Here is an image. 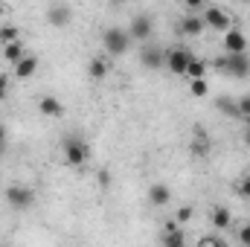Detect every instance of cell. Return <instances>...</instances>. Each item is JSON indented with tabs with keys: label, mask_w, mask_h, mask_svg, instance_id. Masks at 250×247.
Here are the masks:
<instances>
[{
	"label": "cell",
	"mask_w": 250,
	"mask_h": 247,
	"mask_svg": "<svg viewBox=\"0 0 250 247\" xmlns=\"http://www.w3.org/2000/svg\"><path fill=\"white\" fill-rule=\"evenodd\" d=\"M62 154L70 169H82L87 163V157H90V148H87V143L79 134H67L62 140Z\"/></svg>",
	"instance_id": "6da1fadb"
},
{
	"label": "cell",
	"mask_w": 250,
	"mask_h": 247,
	"mask_svg": "<svg viewBox=\"0 0 250 247\" xmlns=\"http://www.w3.org/2000/svg\"><path fill=\"white\" fill-rule=\"evenodd\" d=\"M102 47H105V53H108L111 59L125 56V53L131 50V35H128V29H125V26H108V29L102 32Z\"/></svg>",
	"instance_id": "7a4b0ae2"
},
{
	"label": "cell",
	"mask_w": 250,
	"mask_h": 247,
	"mask_svg": "<svg viewBox=\"0 0 250 247\" xmlns=\"http://www.w3.org/2000/svg\"><path fill=\"white\" fill-rule=\"evenodd\" d=\"M212 67L218 70V73H224V76H233V79H248L250 76V56H218Z\"/></svg>",
	"instance_id": "3957f363"
},
{
	"label": "cell",
	"mask_w": 250,
	"mask_h": 247,
	"mask_svg": "<svg viewBox=\"0 0 250 247\" xmlns=\"http://www.w3.org/2000/svg\"><path fill=\"white\" fill-rule=\"evenodd\" d=\"M3 198H6V204H9L15 212H26V209L35 204V192L23 184H9L3 189Z\"/></svg>",
	"instance_id": "277c9868"
},
{
	"label": "cell",
	"mask_w": 250,
	"mask_h": 247,
	"mask_svg": "<svg viewBox=\"0 0 250 247\" xmlns=\"http://www.w3.org/2000/svg\"><path fill=\"white\" fill-rule=\"evenodd\" d=\"M201 18H204V26H207V29H215V32H230V29H233V18H230V12L221 9V6H207Z\"/></svg>",
	"instance_id": "5b68a950"
},
{
	"label": "cell",
	"mask_w": 250,
	"mask_h": 247,
	"mask_svg": "<svg viewBox=\"0 0 250 247\" xmlns=\"http://www.w3.org/2000/svg\"><path fill=\"white\" fill-rule=\"evenodd\" d=\"M151 32H154V18H151V15L140 12V15H134V18H131V23H128V35H131V41L148 44Z\"/></svg>",
	"instance_id": "8992f818"
},
{
	"label": "cell",
	"mask_w": 250,
	"mask_h": 247,
	"mask_svg": "<svg viewBox=\"0 0 250 247\" xmlns=\"http://www.w3.org/2000/svg\"><path fill=\"white\" fill-rule=\"evenodd\" d=\"M192 53L184 50V47H175V50H166V67L175 73V76H187L189 64H192Z\"/></svg>",
	"instance_id": "52a82bcc"
},
{
	"label": "cell",
	"mask_w": 250,
	"mask_h": 247,
	"mask_svg": "<svg viewBox=\"0 0 250 247\" xmlns=\"http://www.w3.org/2000/svg\"><path fill=\"white\" fill-rule=\"evenodd\" d=\"M224 53L227 56H245L248 53V35L239 26H233L230 32H224Z\"/></svg>",
	"instance_id": "ba28073f"
},
{
	"label": "cell",
	"mask_w": 250,
	"mask_h": 247,
	"mask_svg": "<svg viewBox=\"0 0 250 247\" xmlns=\"http://www.w3.org/2000/svg\"><path fill=\"white\" fill-rule=\"evenodd\" d=\"M140 62H143V67H148V70H163V67H166V53H163L160 47L146 44V47L140 50Z\"/></svg>",
	"instance_id": "9c48e42d"
},
{
	"label": "cell",
	"mask_w": 250,
	"mask_h": 247,
	"mask_svg": "<svg viewBox=\"0 0 250 247\" xmlns=\"http://www.w3.org/2000/svg\"><path fill=\"white\" fill-rule=\"evenodd\" d=\"M160 242H163V247H187V236H184L178 221H166V227L160 233Z\"/></svg>",
	"instance_id": "30bf717a"
},
{
	"label": "cell",
	"mask_w": 250,
	"mask_h": 247,
	"mask_svg": "<svg viewBox=\"0 0 250 247\" xmlns=\"http://www.w3.org/2000/svg\"><path fill=\"white\" fill-rule=\"evenodd\" d=\"M47 21L53 23V26H67L70 21H73V6H67V3H53V6H47Z\"/></svg>",
	"instance_id": "8fae6325"
},
{
	"label": "cell",
	"mask_w": 250,
	"mask_h": 247,
	"mask_svg": "<svg viewBox=\"0 0 250 247\" xmlns=\"http://www.w3.org/2000/svg\"><path fill=\"white\" fill-rule=\"evenodd\" d=\"M178 29H181L187 38H198L207 26H204V18H201V15H184L181 23H178Z\"/></svg>",
	"instance_id": "7c38bea8"
},
{
	"label": "cell",
	"mask_w": 250,
	"mask_h": 247,
	"mask_svg": "<svg viewBox=\"0 0 250 247\" xmlns=\"http://www.w3.org/2000/svg\"><path fill=\"white\" fill-rule=\"evenodd\" d=\"M189 151H192L195 157H207V154H209V137H207V131H204V128H195V131H192Z\"/></svg>",
	"instance_id": "4fadbf2b"
},
{
	"label": "cell",
	"mask_w": 250,
	"mask_h": 247,
	"mask_svg": "<svg viewBox=\"0 0 250 247\" xmlns=\"http://www.w3.org/2000/svg\"><path fill=\"white\" fill-rule=\"evenodd\" d=\"M35 70H38V56H29V53H26L21 62L12 67L15 79H32V76H35Z\"/></svg>",
	"instance_id": "5bb4252c"
},
{
	"label": "cell",
	"mask_w": 250,
	"mask_h": 247,
	"mask_svg": "<svg viewBox=\"0 0 250 247\" xmlns=\"http://www.w3.org/2000/svg\"><path fill=\"white\" fill-rule=\"evenodd\" d=\"M172 201V189L166 184H151L148 186V204L151 206H166Z\"/></svg>",
	"instance_id": "9a60e30c"
},
{
	"label": "cell",
	"mask_w": 250,
	"mask_h": 247,
	"mask_svg": "<svg viewBox=\"0 0 250 247\" xmlns=\"http://www.w3.org/2000/svg\"><path fill=\"white\" fill-rule=\"evenodd\" d=\"M38 111H41L44 117H62L64 105L56 99V96H41V99H38Z\"/></svg>",
	"instance_id": "2e32d148"
},
{
	"label": "cell",
	"mask_w": 250,
	"mask_h": 247,
	"mask_svg": "<svg viewBox=\"0 0 250 247\" xmlns=\"http://www.w3.org/2000/svg\"><path fill=\"white\" fill-rule=\"evenodd\" d=\"M209 221H212V227H215V230H227V227L233 224V215H230V209H227V206H212Z\"/></svg>",
	"instance_id": "e0dca14e"
},
{
	"label": "cell",
	"mask_w": 250,
	"mask_h": 247,
	"mask_svg": "<svg viewBox=\"0 0 250 247\" xmlns=\"http://www.w3.org/2000/svg\"><path fill=\"white\" fill-rule=\"evenodd\" d=\"M87 76H90L93 82H102V79L108 76V59H102V56H93V59L87 62Z\"/></svg>",
	"instance_id": "ac0fdd59"
},
{
	"label": "cell",
	"mask_w": 250,
	"mask_h": 247,
	"mask_svg": "<svg viewBox=\"0 0 250 247\" xmlns=\"http://www.w3.org/2000/svg\"><path fill=\"white\" fill-rule=\"evenodd\" d=\"M215 111H221L227 120H242V114H239V105H236V99H230V96H218V102H215Z\"/></svg>",
	"instance_id": "d6986e66"
},
{
	"label": "cell",
	"mask_w": 250,
	"mask_h": 247,
	"mask_svg": "<svg viewBox=\"0 0 250 247\" xmlns=\"http://www.w3.org/2000/svg\"><path fill=\"white\" fill-rule=\"evenodd\" d=\"M23 56H26V47H23V41H18V44H9V47H3V59L12 64V67L21 62Z\"/></svg>",
	"instance_id": "ffe728a7"
},
{
	"label": "cell",
	"mask_w": 250,
	"mask_h": 247,
	"mask_svg": "<svg viewBox=\"0 0 250 247\" xmlns=\"http://www.w3.org/2000/svg\"><path fill=\"white\" fill-rule=\"evenodd\" d=\"M18 41H21V29H18V26H12V23L0 26V44H3V47L18 44Z\"/></svg>",
	"instance_id": "44dd1931"
},
{
	"label": "cell",
	"mask_w": 250,
	"mask_h": 247,
	"mask_svg": "<svg viewBox=\"0 0 250 247\" xmlns=\"http://www.w3.org/2000/svg\"><path fill=\"white\" fill-rule=\"evenodd\" d=\"M207 67H209V64L204 62V59H192V64H189V70H187L189 82H198V79H207Z\"/></svg>",
	"instance_id": "7402d4cb"
},
{
	"label": "cell",
	"mask_w": 250,
	"mask_h": 247,
	"mask_svg": "<svg viewBox=\"0 0 250 247\" xmlns=\"http://www.w3.org/2000/svg\"><path fill=\"white\" fill-rule=\"evenodd\" d=\"M189 90H192V96L204 99L209 93V84H207V79H198V82H189Z\"/></svg>",
	"instance_id": "603a6c76"
},
{
	"label": "cell",
	"mask_w": 250,
	"mask_h": 247,
	"mask_svg": "<svg viewBox=\"0 0 250 247\" xmlns=\"http://www.w3.org/2000/svg\"><path fill=\"white\" fill-rule=\"evenodd\" d=\"M236 105H239V114H242V120L250 123V93H245L242 99H236Z\"/></svg>",
	"instance_id": "cb8c5ba5"
},
{
	"label": "cell",
	"mask_w": 250,
	"mask_h": 247,
	"mask_svg": "<svg viewBox=\"0 0 250 247\" xmlns=\"http://www.w3.org/2000/svg\"><path fill=\"white\" fill-rule=\"evenodd\" d=\"M192 215H195V209H192L189 204H184V206H178V212H175V221H178V224H187Z\"/></svg>",
	"instance_id": "d4e9b609"
},
{
	"label": "cell",
	"mask_w": 250,
	"mask_h": 247,
	"mask_svg": "<svg viewBox=\"0 0 250 247\" xmlns=\"http://www.w3.org/2000/svg\"><path fill=\"white\" fill-rule=\"evenodd\" d=\"M236 236H239V242H242V247H250V224H242Z\"/></svg>",
	"instance_id": "484cf974"
},
{
	"label": "cell",
	"mask_w": 250,
	"mask_h": 247,
	"mask_svg": "<svg viewBox=\"0 0 250 247\" xmlns=\"http://www.w3.org/2000/svg\"><path fill=\"white\" fill-rule=\"evenodd\" d=\"M201 247H230L224 239H218V236H209V239H204L201 242Z\"/></svg>",
	"instance_id": "4316f807"
},
{
	"label": "cell",
	"mask_w": 250,
	"mask_h": 247,
	"mask_svg": "<svg viewBox=\"0 0 250 247\" xmlns=\"http://www.w3.org/2000/svg\"><path fill=\"white\" fill-rule=\"evenodd\" d=\"M236 192H239L242 198H250V178H242V181L236 184Z\"/></svg>",
	"instance_id": "83f0119b"
},
{
	"label": "cell",
	"mask_w": 250,
	"mask_h": 247,
	"mask_svg": "<svg viewBox=\"0 0 250 247\" xmlns=\"http://www.w3.org/2000/svg\"><path fill=\"white\" fill-rule=\"evenodd\" d=\"M6 93H9V73H0V102L6 99Z\"/></svg>",
	"instance_id": "f1b7e54d"
},
{
	"label": "cell",
	"mask_w": 250,
	"mask_h": 247,
	"mask_svg": "<svg viewBox=\"0 0 250 247\" xmlns=\"http://www.w3.org/2000/svg\"><path fill=\"white\" fill-rule=\"evenodd\" d=\"M99 184H102V189H108L111 186V172H99Z\"/></svg>",
	"instance_id": "f546056e"
},
{
	"label": "cell",
	"mask_w": 250,
	"mask_h": 247,
	"mask_svg": "<svg viewBox=\"0 0 250 247\" xmlns=\"http://www.w3.org/2000/svg\"><path fill=\"white\" fill-rule=\"evenodd\" d=\"M6 154V128L0 125V157Z\"/></svg>",
	"instance_id": "4dcf8cb0"
},
{
	"label": "cell",
	"mask_w": 250,
	"mask_h": 247,
	"mask_svg": "<svg viewBox=\"0 0 250 247\" xmlns=\"http://www.w3.org/2000/svg\"><path fill=\"white\" fill-rule=\"evenodd\" d=\"M245 143L250 145V125H248V131H245Z\"/></svg>",
	"instance_id": "1f68e13d"
},
{
	"label": "cell",
	"mask_w": 250,
	"mask_h": 247,
	"mask_svg": "<svg viewBox=\"0 0 250 247\" xmlns=\"http://www.w3.org/2000/svg\"><path fill=\"white\" fill-rule=\"evenodd\" d=\"M248 178H250V163H248Z\"/></svg>",
	"instance_id": "d6a6232c"
},
{
	"label": "cell",
	"mask_w": 250,
	"mask_h": 247,
	"mask_svg": "<svg viewBox=\"0 0 250 247\" xmlns=\"http://www.w3.org/2000/svg\"><path fill=\"white\" fill-rule=\"evenodd\" d=\"M248 125H250V123H248Z\"/></svg>",
	"instance_id": "836d02e7"
}]
</instances>
